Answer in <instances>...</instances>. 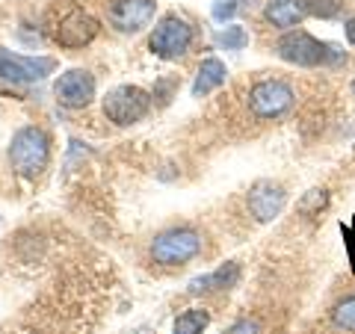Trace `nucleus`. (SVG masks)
I'll list each match as a JSON object with an SVG mask.
<instances>
[{
    "instance_id": "obj_1",
    "label": "nucleus",
    "mask_w": 355,
    "mask_h": 334,
    "mask_svg": "<svg viewBox=\"0 0 355 334\" xmlns=\"http://www.w3.org/2000/svg\"><path fill=\"white\" fill-rule=\"evenodd\" d=\"M275 53L291 62V65H302V69H317V65H338L347 60V53L338 51L335 44H326L314 39L305 30H287L284 36L275 42Z\"/></svg>"
},
{
    "instance_id": "obj_2",
    "label": "nucleus",
    "mask_w": 355,
    "mask_h": 334,
    "mask_svg": "<svg viewBox=\"0 0 355 334\" xmlns=\"http://www.w3.org/2000/svg\"><path fill=\"white\" fill-rule=\"evenodd\" d=\"M98 21L71 0L57 3L48 15V33L60 48H83L98 36Z\"/></svg>"
},
{
    "instance_id": "obj_3",
    "label": "nucleus",
    "mask_w": 355,
    "mask_h": 334,
    "mask_svg": "<svg viewBox=\"0 0 355 334\" xmlns=\"http://www.w3.org/2000/svg\"><path fill=\"white\" fill-rule=\"evenodd\" d=\"M51 160V139L42 128H21L9 146V163L21 177H36Z\"/></svg>"
},
{
    "instance_id": "obj_4",
    "label": "nucleus",
    "mask_w": 355,
    "mask_h": 334,
    "mask_svg": "<svg viewBox=\"0 0 355 334\" xmlns=\"http://www.w3.org/2000/svg\"><path fill=\"white\" fill-rule=\"evenodd\" d=\"M202 252V237L193 228H172L154 237L151 258L160 266H181Z\"/></svg>"
},
{
    "instance_id": "obj_5",
    "label": "nucleus",
    "mask_w": 355,
    "mask_h": 334,
    "mask_svg": "<svg viewBox=\"0 0 355 334\" xmlns=\"http://www.w3.org/2000/svg\"><path fill=\"white\" fill-rule=\"evenodd\" d=\"M151 109V95L139 86H116L104 98V116L113 125H133V121L146 118Z\"/></svg>"
},
{
    "instance_id": "obj_6",
    "label": "nucleus",
    "mask_w": 355,
    "mask_h": 334,
    "mask_svg": "<svg viewBox=\"0 0 355 334\" xmlns=\"http://www.w3.org/2000/svg\"><path fill=\"white\" fill-rule=\"evenodd\" d=\"M293 89L284 80H275V77L258 80L249 89V109L258 118H282L293 107Z\"/></svg>"
},
{
    "instance_id": "obj_7",
    "label": "nucleus",
    "mask_w": 355,
    "mask_h": 334,
    "mask_svg": "<svg viewBox=\"0 0 355 334\" xmlns=\"http://www.w3.org/2000/svg\"><path fill=\"white\" fill-rule=\"evenodd\" d=\"M193 44V27L187 24L184 18L178 15H166L157 27H154L151 39H148V48L151 53H157L160 60H178L190 51Z\"/></svg>"
},
{
    "instance_id": "obj_8",
    "label": "nucleus",
    "mask_w": 355,
    "mask_h": 334,
    "mask_svg": "<svg viewBox=\"0 0 355 334\" xmlns=\"http://www.w3.org/2000/svg\"><path fill=\"white\" fill-rule=\"evenodd\" d=\"M57 62L51 57H21L12 51H0V80L6 83H36L44 80Z\"/></svg>"
},
{
    "instance_id": "obj_9",
    "label": "nucleus",
    "mask_w": 355,
    "mask_h": 334,
    "mask_svg": "<svg viewBox=\"0 0 355 334\" xmlns=\"http://www.w3.org/2000/svg\"><path fill=\"white\" fill-rule=\"evenodd\" d=\"M53 95H57V101L69 109H80L86 104H92L95 98V77L83 71V69H71L60 74V80L53 83Z\"/></svg>"
},
{
    "instance_id": "obj_10",
    "label": "nucleus",
    "mask_w": 355,
    "mask_h": 334,
    "mask_svg": "<svg viewBox=\"0 0 355 334\" xmlns=\"http://www.w3.org/2000/svg\"><path fill=\"white\" fill-rule=\"evenodd\" d=\"M157 3L154 0H116L110 6V24L121 33H137L142 27H148V21L154 18Z\"/></svg>"
},
{
    "instance_id": "obj_11",
    "label": "nucleus",
    "mask_w": 355,
    "mask_h": 334,
    "mask_svg": "<svg viewBox=\"0 0 355 334\" xmlns=\"http://www.w3.org/2000/svg\"><path fill=\"white\" fill-rule=\"evenodd\" d=\"M284 204H287V193L272 181H258L249 189V210L258 222H272L275 216H282Z\"/></svg>"
},
{
    "instance_id": "obj_12",
    "label": "nucleus",
    "mask_w": 355,
    "mask_h": 334,
    "mask_svg": "<svg viewBox=\"0 0 355 334\" xmlns=\"http://www.w3.org/2000/svg\"><path fill=\"white\" fill-rule=\"evenodd\" d=\"M308 6L302 0H270L266 3V21L279 30H291L305 18Z\"/></svg>"
},
{
    "instance_id": "obj_13",
    "label": "nucleus",
    "mask_w": 355,
    "mask_h": 334,
    "mask_svg": "<svg viewBox=\"0 0 355 334\" xmlns=\"http://www.w3.org/2000/svg\"><path fill=\"white\" fill-rule=\"evenodd\" d=\"M225 77H228L225 62H219L216 57H207L202 65H198V74H196V83H193V95L196 98L210 95L214 89H219L222 83H225Z\"/></svg>"
},
{
    "instance_id": "obj_14",
    "label": "nucleus",
    "mask_w": 355,
    "mask_h": 334,
    "mask_svg": "<svg viewBox=\"0 0 355 334\" xmlns=\"http://www.w3.org/2000/svg\"><path fill=\"white\" fill-rule=\"evenodd\" d=\"M237 281H240V266H237V263H225V266H219L216 272L202 275V278H193V281H190V290H193V293L228 290V287H234Z\"/></svg>"
},
{
    "instance_id": "obj_15",
    "label": "nucleus",
    "mask_w": 355,
    "mask_h": 334,
    "mask_svg": "<svg viewBox=\"0 0 355 334\" xmlns=\"http://www.w3.org/2000/svg\"><path fill=\"white\" fill-rule=\"evenodd\" d=\"M207 322H210V314L202 308H190V310H184L181 317L175 319V326H172V334H202L207 328Z\"/></svg>"
},
{
    "instance_id": "obj_16",
    "label": "nucleus",
    "mask_w": 355,
    "mask_h": 334,
    "mask_svg": "<svg viewBox=\"0 0 355 334\" xmlns=\"http://www.w3.org/2000/svg\"><path fill=\"white\" fill-rule=\"evenodd\" d=\"M331 322H335V328L355 334V296H347L343 302L335 305V310H331Z\"/></svg>"
},
{
    "instance_id": "obj_17",
    "label": "nucleus",
    "mask_w": 355,
    "mask_h": 334,
    "mask_svg": "<svg viewBox=\"0 0 355 334\" xmlns=\"http://www.w3.org/2000/svg\"><path fill=\"white\" fill-rule=\"evenodd\" d=\"M216 42H219L225 51H243V48H246V42H249V36H246V30H243V27L231 24V27H225V30L219 33Z\"/></svg>"
},
{
    "instance_id": "obj_18",
    "label": "nucleus",
    "mask_w": 355,
    "mask_h": 334,
    "mask_svg": "<svg viewBox=\"0 0 355 334\" xmlns=\"http://www.w3.org/2000/svg\"><path fill=\"white\" fill-rule=\"evenodd\" d=\"M326 202H329V195H326V189H311V193L299 202V210H302L305 216H314V213H320V210L326 207Z\"/></svg>"
},
{
    "instance_id": "obj_19",
    "label": "nucleus",
    "mask_w": 355,
    "mask_h": 334,
    "mask_svg": "<svg viewBox=\"0 0 355 334\" xmlns=\"http://www.w3.org/2000/svg\"><path fill=\"white\" fill-rule=\"evenodd\" d=\"M340 0H308V12H314L320 18H335L340 15Z\"/></svg>"
},
{
    "instance_id": "obj_20",
    "label": "nucleus",
    "mask_w": 355,
    "mask_h": 334,
    "mask_svg": "<svg viewBox=\"0 0 355 334\" xmlns=\"http://www.w3.org/2000/svg\"><path fill=\"white\" fill-rule=\"evenodd\" d=\"M340 234H343V246L349 252V270L355 272V219L349 225H340Z\"/></svg>"
},
{
    "instance_id": "obj_21",
    "label": "nucleus",
    "mask_w": 355,
    "mask_h": 334,
    "mask_svg": "<svg viewBox=\"0 0 355 334\" xmlns=\"http://www.w3.org/2000/svg\"><path fill=\"white\" fill-rule=\"evenodd\" d=\"M237 12V0H216L214 3V18L216 21H228Z\"/></svg>"
},
{
    "instance_id": "obj_22",
    "label": "nucleus",
    "mask_w": 355,
    "mask_h": 334,
    "mask_svg": "<svg viewBox=\"0 0 355 334\" xmlns=\"http://www.w3.org/2000/svg\"><path fill=\"white\" fill-rule=\"evenodd\" d=\"M222 334H261V326L254 319H237L231 328H225Z\"/></svg>"
},
{
    "instance_id": "obj_23",
    "label": "nucleus",
    "mask_w": 355,
    "mask_h": 334,
    "mask_svg": "<svg viewBox=\"0 0 355 334\" xmlns=\"http://www.w3.org/2000/svg\"><path fill=\"white\" fill-rule=\"evenodd\" d=\"M343 33H347V42L355 48V18H349V21H347V27H343Z\"/></svg>"
},
{
    "instance_id": "obj_24",
    "label": "nucleus",
    "mask_w": 355,
    "mask_h": 334,
    "mask_svg": "<svg viewBox=\"0 0 355 334\" xmlns=\"http://www.w3.org/2000/svg\"><path fill=\"white\" fill-rule=\"evenodd\" d=\"M352 92H355V80H352Z\"/></svg>"
}]
</instances>
